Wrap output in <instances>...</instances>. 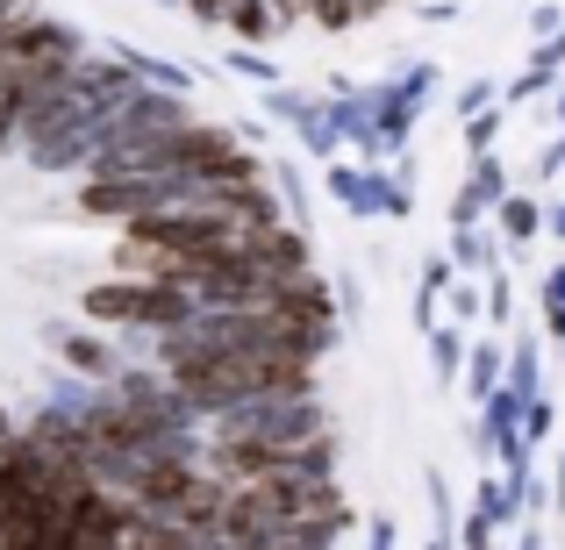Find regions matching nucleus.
<instances>
[{
  "mask_svg": "<svg viewBox=\"0 0 565 550\" xmlns=\"http://www.w3.org/2000/svg\"><path fill=\"white\" fill-rule=\"evenodd\" d=\"M193 293L180 287V279H94V287L79 293V315L86 322H108V330H180V322L193 315Z\"/></svg>",
  "mask_w": 565,
  "mask_h": 550,
  "instance_id": "1",
  "label": "nucleus"
},
{
  "mask_svg": "<svg viewBox=\"0 0 565 550\" xmlns=\"http://www.w3.org/2000/svg\"><path fill=\"white\" fill-rule=\"evenodd\" d=\"M180 186L186 180H172V172H151V180H79V215L122 229V222H143L158 207H180Z\"/></svg>",
  "mask_w": 565,
  "mask_h": 550,
  "instance_id": "2",
  "label": "nucleus"
},
{
  "mask_svg": "<svg viewBox=\"0 0 565 550\" xmlns=\"http://www.w3.org/2000/svg\"><path fill=\"white\" fill-rule=\"evenodd\" d=\"M43 344H51L57 358H65V371H79V379H100V386H108L115 371L129 365L122 351H115V336H94V330H72V322H51V330H43Z\"/></svg>",
  "mask_w": 565,
  "mask_h": 550,
  "instance_id": "3",
  "label": "nucleus"
},
{
  "mask_svg": "<svg viewBox=\"0 0 565 550\" xmlns=\"http://www.w3.org/2000/svg\"><path fill=\"white\" fill-rule=\"evenodd\" d=\"M222 29H230L236 43H250V51H258V43H273V36H287V22L273 14V0H236Z\"/></svg>",
  "mask_w": 565,
  "mask_h": 550,
  "instance_id": "4",
  "label": "nucleus"
},
{
  "mask_svg": "<svg viewBox=\"0 0 565 550\" xmlns=\"http://www.w3.org/2000/svg\"><path fill=\"white\" fill-rule=\"evenodd\" d=\"M380 8H386V0H308V22H316V29H330V36H344V29L373 22Z\"/></svg>",
  "mask_w": 565,
  "mask_h": 550,
  "instance_id": "5",
  "label": "nucleus"
},
{
  "mask_svg": "<svg viewBox=\"0 0 565 550\" xmlns=\"http://www.w3.org/2000/svg\"><path fill=\"white\" fill-rule=\"evenodd\" d=\"M494 222H501V236H509V244H530V236L544 229V207L530 201V193H501V201H494Z\"/></svg>",
  "mask_w": 565,
  "mask_h": 550,
  "instance_id": "6",
  "label": "nucleus"
},
{
  "mask_svg": "<svg viewBox=\"0 0 565 550\" xmlns=\"http://www.w3.org/2000/svg\"><path fill=\"white\" fill-rule=\"evenodd\" d=\"M222 72H230V79H258V86H279V65H273L265 51H250V43H244V51H222Z\"/></svg>",
  "mask_w": 565,
  "mask_h": 550,
  "instance_id": "7",
  "label": "nucleus"
},
{
  "mask_svg": "<svg viewBox=\"0 0 565 550\" xmlns=\"http://www.w3.org/2000/svg\"><path fill=\"white\" fill-rule=\"evenodd\" d=\"M494 386H501V351H494V344H480V351L466 358V393H472V400H487Z\"/></svg>",
  "mask_w": 565,
  "mask_h": 550,
  "instance_id": "8",
  "label": "nucleus"
},
{
  "mask_svg": "<svg viewBox=\"0 0 565 550\" xmlns=\"http://www.w3.org/2000/svg\"><path fill=\"white\" fill-rule=\"evenodd\" d=\"M472 201H480V207H494L501 201V193H509V180H501V158H472Z\"/></svg>",
  "mask_w": 565,
  "mask_h": 550,
  "instance_id": "9",
  "label": "nucleus"
},
{
  "mask_svg": "<svg viewBox=\"0 0 565 550\" xmlns=\"http://www.w3.org/2000/svg\"><path fill=\"white\" fill-rule=\"evenodd\" d=\"M458 358H466V344H458V330H429V365H437V379H444V386L458 379Z\"/></svg>",
  "mask_w": 565,
  "mask_h": 550,
  "instance_id": "10",
  "label": "nucleus"
},
{
  "mask_svg": "<svg viewBox=\"0 0 565 550\" xmlns=\"http://www.w3.org/2000/svg\"><path fill=\"white\" fill-rule=\"evenodd\" d=\"M501 137V108H480V115H466V143H472V158H487V143Z\"/></svg>",
  "mask_w": 565,
  "mask_h": 550,
  "instance_id": "11",
  "label": "nucleus"
},
{
  "mask_svg": "<svg viewBox=\"0 0 565 550\" xmlns=\"http://www.w3.org/2000/svg\"><path fill=\"white\" fill-rule=\"evenodd\" d=\"M8 143H22V94L0 86V158H8Z\"/></svg>",
  "mask_w": 565,
  "mask_h": 550,
  "instance_id": "12",
  "label": "nucleus"
},
{
  "mask_svg": "<svg viewBox=\"0 0 565 550\" xmlns=\"http://www.w3.org/2000/svg\"><path fill=\"white\" fill-rule=\"evenodd\" d=\"M544 322H552V336H565V265L544 279Z\"/></svg>",
  "mask_w": 565,
  "mask_h": 550,
  "instance_id": "13",
  "label": "nucleus"
},
{
  "mask_svg": "<svg viewBox=\"0 0 565 550\" xmlns=\"http://www.w3.org/2000/svg\"><path fill=\"white\" fill-rule=\"evenodd\" d=\"M180 8H186L201 29H222V22H230V8H236V0H180Z\"/></svg>",
  "mask_w": 565,
  "mask_h": 550,
  "instance_id": "14",
  "label": "nucleus"
},
{
  "mask_svg": "<svg viewBox=\"0 0 565 550\" xmlns=\"http://www.w3.org/2000/svg\"><path fill=\"white\" fill-rule=\"evenodd\" d=\"M487 100H494V86H487V79H472V86H466V94H458V115H480V108H487Z\"/></svg>",
  "mask_w": 565,
  "mask_h": 550,
  "instance_id": "15",
  "label": "nucleus"
},
{
  "mask_svg": "<svg viewBox=\"0 0 565 550\" xmlns=\"http://www.w3.org/2000/svg\"><path fill=\"white\" fill-rule=\"evenodd\" d=\"M451 308H458V322H472V315H480V293H472V287H458V279H451Z\"/></svg>",
  "mask_w": 565,
  "mask_h": 550,
  "instance_id": "16",
  "label": "nucleus"
},
{
  "mask_svg": "<svg viewBox=\"0 0 565 550\" xmlns=\"http://www.w3.org/2000/svg\"><path fill=\"white\" fill-rule=\"evenodd\" d=\"M544 222H552V236H565V201L552 207V215H544Z\"/></svg>",
  "mask_w": 565,
  "mask_h": 550,
  "instance_id": "17",
  "label": "nucleus"
},
{
  "mask_svg": "<svg viewBox=\"0 0 565 550\" xmlns=\"http://www.w3.org/2000/svg\"><path fill=\"white\" fill-rule=\"evenodd\" d=\"M14 436V422H8V400H0V443H8Z\"/></svg>",
  "mask_w": 565,
  "mask_h": 550,
  "instance_id": "18",
  "label": "nucleus"
},
{
  "mask_svg": "<svg viewBox=\"0 0 565 550\" xmlns=\"http://www.w3.org/2000/svg\"><path fill=\"white\" fill-rule=\"evenodd\" d=\"M558 122H565V100H558Z\"/></svg>",
  "mask_w": 565,
  "mask_h": 550,
  "instance_id": "19",
  "label": "nucleus"
}]
</instances>
